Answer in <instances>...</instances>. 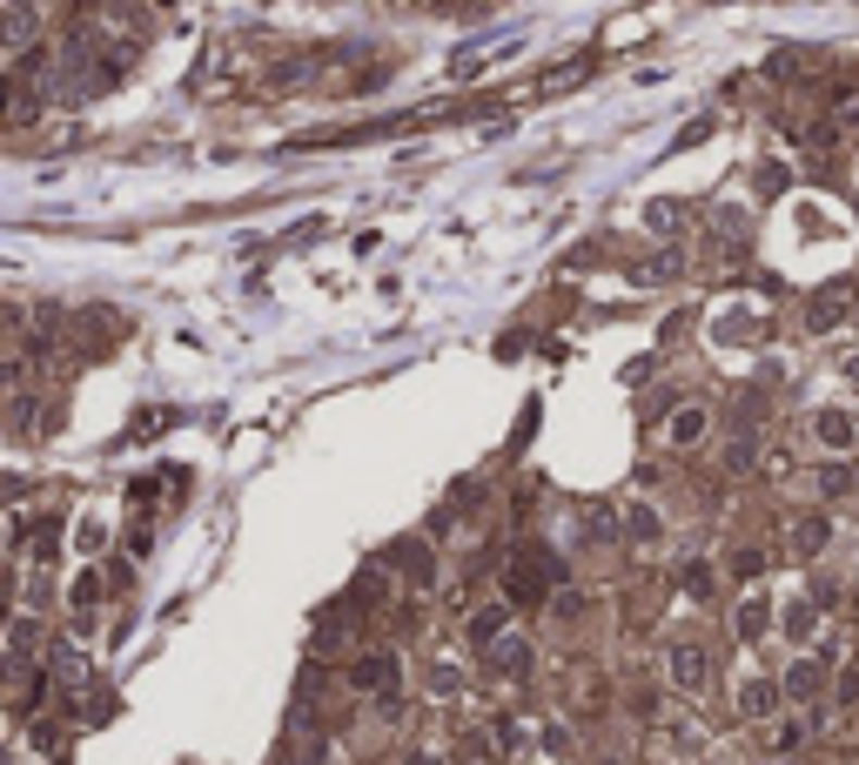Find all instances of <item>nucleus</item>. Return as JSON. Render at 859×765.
Masks as SVG:
<instances>
[{"instance_id": "nucleus-1", "label": "nucleus", "mask_w": 859, "mask_h": 765, "mask_svg": "<svg viewBox=\"0 0 859 765\" xmlns=\"http://www.w3.org/2000/svg\"><path fill=\"white\" fill-rule=\"evenodd\" d=\"M558 578H564V557L551 544H518L511 557H503V571H497V597L511 604V612H544L551 591H558Z\"/></svg>"}, {"instance_id": "nucleus-2", "label": "nucleus", "mask_w": 859, "mask_h": 765, "mask_svg": "<svg viewBox=\"0 0 859 765\" xmlns=\"http://www.w3.org/2000/svg\"><path fill=\"white\" fill-rule=\"evenodd\" d=\"M383 571L389 578H397L403 591H437V578H444V557L437 551H430V538H397V544H389L383 551Z\"/></svg>"}, {"instance_id": "nucleus-3", "label": "nucleus", "mask_w": 859, "mask_h": 765, "mask_svg": "<svg viewBox=\"0 0 859 765\" xmlns=\"http://www.w3.org/2000/svg\"><path fill=\"white\" fill-rule=\"evenodd\" d=\"M397 678H403V658L389 652V644H363V652L349 658V671H343L349 692H370V699H389V692H397Z\"/></svg>"}, {"instance_id": "nucleus-4", "label": "nucleus", "mask_w": 859, "mask_h": 765, "mask_svg": "<svg viewBox=\"0 0 859 765\" xmlns=\"http://www.w3.org/2000/svg\"><path fill=\"white\" fill-rule=\"evenodd\" d=\"M826 551H833V510H826V504L793 510V517H786V557H793V564H819Z\"/></svg>"}, {"instance_id": "nucleus-5", "label": "nucleus", "mask_w": 859, "mask_h": 765, "mask_svg": "<svg viewBox=\"0 0 859 765\" xmlns=\"http://www.w3.org/2000/svg\"><path fill=\"white\" fill-rule=\"evenodd\" d=\"M665 684H672V692H685V699H706L712 692V652L698 638L665 644Z\"/></svg>"}, {"instance_id": "nucleus-6", "label": "nucleus", "mask_w": 859, "mask_h": 765, "mask_svg": "<svg viewBox=\"0 0 859 765\" xmlns=\"http://www.w3.org/2000/svg\"><path fill=\"white\" fill-rule=\"evenodd\" d=\"M806 436H812V451L819 457H859V417L852 410H839V403H826V410H812L806 417Z\"/></svg>"}, {"instance_id": "nucleus-7", "label": "nucleus", "mask_w": 859, "mask_h": 765, "mask_svg": "<svg viewBox=\"0 0 859 765\" xmlns=\"http://www.w3.org/2000/svg\"><path fill=\"white\" fill-rule=\"evenodd\" d=\"M833 671H839V665H826L819 652H799L786 671H779V684H786V705H826V699H833Z\"/></svg>"}, {"instance_id": "nucleus-8", "label": "nucleus", "mask_w": 859, "mask_h": 765, "mask_svg": "<svg viewBox=\"0 0 859 765\" xmlns=\"http://www.w3.org/2000/svg\"><path fill=\"white\" fill-rule=\"evenodd\" d=\"M61 538H67V517L61 510H41L34 523H21V531H14V551L34 564V571H54V564H61Z\"/></svg>"}, {"instance_id": "nucleus-9", "label": "nucleus", "mask_w": 859, "mask_h": 765, "mask_svg": "<svg viewBox=\"0 0 859 765\" xmlns=\"http://www.w3.org/2000/svg\"><path fill=\"white\" fill-rule=\"evenodd\" d=\"M732 638H738V644H765V638H779V604H772L759 584L732 597Z\"/></svg>"}, {"instance_id": "nucleus-10", "label": "nucleus", "mask_w": 859, "mask_h": 765, "mask_svg": "<svg viewBox=\"0 0 859 765\" xmlns=\"http://www.w3.org/2000/svg\"><path fill=\"white\" fill-rule=\"evenodd\" d=\"M819 631H826V604H819L812 591L779 604V638H786L793 652H819Z\"/></svg>"}, {"instance_id": "nucleus-11", "label": "nucleus", "mask_w": 859, "mask_h": 765, "mask_svg": "<svg viewBox=\"0 0 859 765\" xmlns=\"http://www.w3.org/2000/svg\"><path fill=\"white\" fill-rule=\"evenodd\" d=\"M712 410H706V403H672V410H665V443H672V451L679 457H692V451H706V443H712Z\"/></svg>"}, {"instance_id": "nucleus-12", "label": "nucleus", "mask_w": 859, "mask_h": 765, "mask_svg": "<svg viewBox=\"0 0 859 765\" xmlns=\"http://www.w3.org/2000/svg\"><path fill=\"white\" fill-rule=\"evenodd\" d=\"M732 705H738V718L765 725V718H779V712H786V684H779V671H752V678H738Z\"/></svg>"}, {"instance_id": "nucleus-13", "label": "nucleus", "mask_w": 859, "mask_h": 765, "mask_svg": "<svg viewBox=\"0 0 859 765\" xmlns=\"http://www.w3.org/2000/svg\"><path fill=\"white\" fill-rule=\"evenodd\" d=\"M531 665H537V652H531V638H524V631H497V638L484 644V671H490V678L524 684V678H531Z\"/></svg>"}, {"instance_id": "nucleus-14", "label": "nucleus", "mask_w": 859, "mask_h": 765, "mask_svg": "<svg viewBox=\"0 0 859 765\" xmlns=\"http://www.w3.org/2000/svg\"><path fill=\"white\" fill-rule=\"evenodd\" d=\"M852 309H859V289H852V282H826V289H812V296H806V330H812V336H826V330H839Z\"/></svg>"}, {"instance_id": "nucleus-15", "label": "nucleus", "mask_w": 859, "mask_h": 765, "mask_svg": "<svg viewBox=\"0 0 859 765\" xmlns=\"http://www.w3.org/2000/svg\"><path fill=\"white\" fill-rule=\"evenodd\" d=\"M41 40V0H0V48L27 54Z\"/></svg>"}, {"instance_id": "nucleus-16", "label": "nucleus", "mask_w": 859, "mask_h": 765, "mask_svg": "<svg viewBox=\"0 0 859 765\" xmlns=\"http://www.w3.org/2000/svg\"><path fill=\"white\" fill-rule=\"evenodd\" d=\"M101 571L95 564H82V571L67 578V618H74V631H95V618H101Z\"/></svg>"}, {"instance_id": "nucleus-17", "label": "nucleus", "mask_w": 859, "mask_h": 765, "mask_svg": "<svg viewBox=\"0 0 859 765\" xmlns=\"http://www.w3.org/2000/svg\"><path fill=\"white\" fill-rule=\"evenodd\" d=\"M624 544H632V551H658V544H665V510L632 497V504H624Z\"/></svg>"}, {"instance_id": "nucleus-18", "label": "nucleus", "mask_w": 859, "mask_h": 765, "mask_svg": "<svg viewBox=\"0 0 859 765\" xmlns=\"http://www.w3.org/2000/svg\"><path fill=\"white\" fill-rule=\"evenodd\" d=\"M719 343H738V349H752V343H765V309H719Z\"/></svg>"}, {"instance_id": "nucleus-19", "label": "nucleus", "mask_w": 859, "mask_h": 765, "mask_svg": "<svg viewBox=\"0 0 859 765\" xmlns=\"http://www.w3.org/2000/svg\"><path fill=\"white\" fill-rule=\"evenodd\" d=\"M497 631H511V604H503V597H490L484 612H471V618H463V638H471L477 652H484V644H490Z\"/></svg>"}, {"instance_id": "nucleus-20", "label": "nucleus", "mask_w": 859, "mask_h": 765, "mask_svg": "<svg viewBox=\"0 0 859 765\" xmlns=\"http://www.w3.org/2000/svg\"><path fill=\"white\" fill-rule=\"evenodd\" d=\"M672 584H679L685 597H719V571H712V557H685Z\"/></svg>"}, {"instance_id": "nucleus-21", "label": "nucleus", "mask_w": 859, "mask_h": 765, "mask_svg": "<svg viewBox=\"0 0 859 765\" xmlns=\"http://www.w3.org/2000/svg\"><path fill=\"white\" fill-rule=\"evenodd\" d=\"M759 457H765V443H759L752 430H738V436L725 443V470H732V477H746V470H752Z\"/></svg>"}, {"instance_id": "nucleus-22", "label": "nucleus", "mask_w": 859, "mask_h": 765, "mask_svg": "<svg viewBox=\"0 0 859 765\" xmlns=\"http://www.w3.org/2000/svg\"><path fill=\"white\" fill-rule=\"evenodd\" d=\"M725 571H732L738 584H752V578H765V544H738V551L725 557Z\"/></svg>"}, {"instance_id": "nucleus-23", "label": "nucleus", "mask_w": 859, "mask_h": 765, "mask_svg": "<svg viewBox=\"0 0 859 765\" xmlns=\"http://www.w3.org/2000/svg\"><path fill=\"white\" fill-rule=\"evenodd\" d=\"M67 538H74V551H82V557H95V551L108 544V523H101V517H82V523H74Z\"/></svg>"}, {"instance_id": "nucleus-24", "label": "nucleus", "mask_w": 859, "mask_h": 765, "mask_svg": "<svg viewBox=\"0 0 859 765\" xmlns=\"http://www.w3.org/2000/svg\"><path fill=\"white\" fill-rule=\"evenodd\" d=\"M169 423H175V410H141V417L128 423V443H141V436H162Z\"/></svg>"}, {"instance_id": "nucleus-25", "label": "nucleus", "mask_w": 859, "mask_h": 765, "mask_svg": "<svg viewBox=\"0 0 859 765\" xmlns=\"http://www.w3.org/2000/svg\"><path fill=\"white\" fill-rule=\"evenodd\" d=\"M759 188H765V195H786V188H793V169H786V161H765V169H759Z\"/></svg>"}, {"instance_id": "nucleus-26", "label": "nucleus", "mask_w": 859, "mask_h": 765, "mask_svg": "<svg viewBox=\"0 0 859 765\" xmlns=\"http://www.w3.org/2000/svg\"><path fill=\"white\" fill-rule=\"evenodd\" d=\"M423 684H430V692H457V684H463V671H450V665L437 658V665H423Z\"/></svg>"}, {"instance_id": "nucleus-27", "label": "nucleus", "mask_w": 859, "mask_h": 765, "mask_svg": "<svg viewBox=\"0 0 859 765\" xmlns=\"http://www.w3.org/2000/svg\"><path fill=\"white\" fill-rule=\"evenodd\" d=\"M148 544H154V531H148V523H128V538H122V551H128V557H148Z\"/></svg>"}, {"instance_id": "nucleus-28", "label": "nucleus", "mask_w": 859, "mask_h": 765, "mask_svg": "<svg viewBox=\"0 0 859 765\" xmlns=\"http://www.w3.org/2000/svg\"><path fill=\"white\" fill-rule=\"evenodd\" d=\"M839 377H846V383H859V349H846V356H839Z\"/></svg>"}, {"instance_id": "nucleus-29", "label": "nucleus", "mask_w": 859, "mask_h": 765, "mask_svg": "<svg viewBox=\"0 0 859 765\" xmlns=\"http://www.w3.org/2000/svg\"><path fill=\"white\" fill-rule=\"evenodd\" d=\"M846 135H859V101H852V108H846Z\"/></svg>"}, {"instance_id": "nucleus-30", "label": "nucleus", "mask_w": 859, "mask_h": 765, "mask_svg": "<svg viewBox=\"0 0 859 765\" xmlns=\"http://www.w3.org/2000/svg\"><path fill=\"white\" fill-rule=\"evenodd\" d=\"M444 8H490V0H444Z\"/></svg>"}]
</instances>
